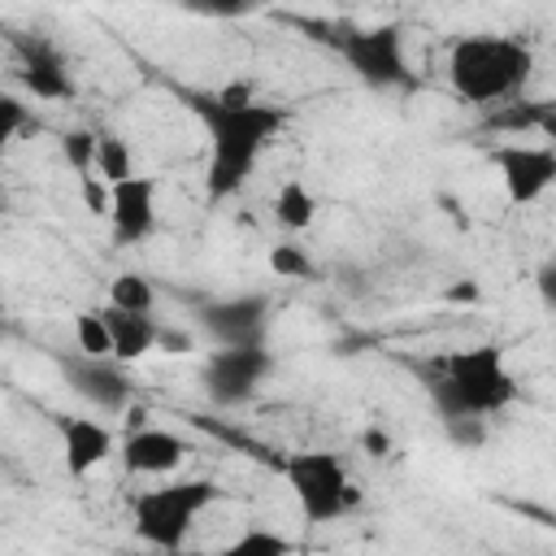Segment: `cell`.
<instances>
[{"instance_id":"obj_23","label":"cell","mask_w":556,"mask_h":556,"mask_svg":"<svg viewBox=\"0 0 556 556\" xmlns=\"http://www.w3.org/2000/svg\"><path fill=\"white\" fill-rule=\"evenodd\" d=\"M187 13H200V17H248V13H256L265 0H178Z\"/></svg>"},{"instance_id":"obj_12","label":"cell","mask_w":556,"mask_h":556,"mask_svg":"<svg viewBox=\"0 0 556 556\" xmlns=\"http://www.w3.org/2000/svg\"><path fill=\"white\" fill-rule=\"evenodd\" d=\"M17 78L39 100H70L74 96L70 65L48 35H22L17 39Z\"/></svg>"},{"instance_id":"obj_29","label":"cell","mask_w":556,"mask_h":556,"mask_svg":"<svg viewBox=\"0 0 556 556\" xmlns=\"http://www.w3.org/2000/svg\"><path fill=\"white\" fill-rule=\"evenodd\" d=\"M161 348H165V352L187 356V352L195 348V334H191V330H161Z\"/></svg>"},{"instance_id":"obj_14","label":"cell","mask_w":556,"mask_h":556,"mask_svg":"<svg viewBox=\"0 0 556 556\" xmlns=\"http://www.w3.org/2000/svg\"><path fill=\"white\" fill-rule=\"evenodd\" d=\"M61 460L70 469V478H87L96 465H104L117 452V439L104 421L96 417H61Z\"/></svg>"},{"instance_id":"obj_2","label":"cell","mask_w":556,"mask_h":556,"mask_svg":"<svg viewBox=\"0 0 556 556\" xmlns=\"http://www.w3.org/2000/svg\"><path fill=\"white\" fill-rule=\"evenodd\" d=\"M534 52L513 35H460L447 48V83L465 104H504L526 91Z\"/></svg>"},{"instance_id":"obj_28","label":"cell","mask_w":556,"mask_h":556,"mask_svg":"<svg viewBox=\"0 0 556 556\" xmlns=\"http://www.w3.org/2000/svg\"><path fill=\"white\" fill-rule=\"evenodd\" d=\"M543 139H547V148L556 152V100H543L539 104V126H534Z\"/></svg>"},{"instance_id":"obj_25","label":"cell","mask_w":556,"mask_h":556,"mask_svg":"<svg viewBox=\"0 0 556 556\" xmlns=\"http://www.w3.org/2000/svg\"><path fill=\"white\" fill-rule=\"evenodd\" d=\"M26 126V113H22V100H13V96H4L0 100V139H17V130Z\"/></svg>"},{"instance_id":"obj_3","label":"cell","mask_w":556,"mask_h":556,"mask_svg":"<svg viewBox=\"0 0 556 556\" xmlns=\"http://www.w3.org/2000/svg\"><path fill=\"white\" fill-rule=\"evenodd\" d=\"M430 395H434L439 417H452V413L495 417L517 400V378L500 348L473 343L439 361V374L430 378Z\"/></svg>"},{"instance_id":"obj_7","label":"cell","mask_w":556,"mask_h":556,"mask_svg":"<svg viewBox=\"0 0 556 556\" xmlns=\"http://www.w3.org/2000/svg\"><path fill=\"white\" fill-rule=\"evenodd\" d=\"M274 374V352L265 343H217L200 369V382L213 404L230 408L252 400Z\"/></svg>"},{"instance_id":"obj_16","label":"cell","mask_w":556,"mask_h":556,"mask_svg":"<svg viewBox=\"0 0 556 556\" xmlns=\"http://www.w3.org/2000/svg\"><path fill=\"white\" fill-rule=\"evenodd\" d=\"M269 213H274V222H278L282 230L300 235V230H308V226L317 222V195H313V191H308L300 178H287V182L274 191Z\"/></svg>"},{"instance_id":"obj_15","label":"cell","mask_w":556,"mask_h":556,"mask_svg":"<svg viewBox=\"0 0 556 556\" xmlns=\"http://www.w3.org/2000/svg\"><path fill=\"white\" fill-rule=\"evenodd\" d=\"M104 317H109V330H113V356H117L122 365H135V361H143L152 348H161V326H156L152 313H130V308L109 304Z\"/></svg>"},{"instance_id":"obj_4","label":"cell","mask_w":556,"mask_h":556,"mask_svg":"<svg viewBox=\"0 0 556 556\" xmlns=\"http://www.w3.org/2000/svg\"><path fill=\"white\" fill-rule=\"evenodd\" d=\"M217 495L222 491L208 478H174L165 486H152L135 495V534L161 552H178L195 530L200 513L217 504Z\"/></svg>"},{"instance_id":"obj_9","label":"cell","mask_w":556,"mask_h":556,"mask_svg":"<svg viewBox=\"0 0 556 556\" xmlns=\"http://www.w3.org/2000/svg\"><path fill=\"white\" fill-rule=\"evenodd\" d=\"M495 169L508 204H534L556 182V152L547 143H504L495 148Z\"/></svg>"},{"instance_id":"obj_17","label":"cell","mask_w":556,"mask_h":556,"mask_svg":"<svg viewBox=\"0 0 556 556\" xmlns=\"http://www.w3.org/2000/svg\"><path fill=\"white\" fill-rule=\"evenodd\" d=\"M109 304L130 308V313H152V308H156V287H152V278H143L139 269H126V274L113 278Z\"/></svg>"},{"instance_id":"obj_24","label":"cell","mask_w":556,"mask_h":556,"mask_svg":"<svg viewBox=\"0 0 556 556\" xmlns=\"http://www.w3.org/2000/svg\"><path fill=\"white\" fill-rule=\"evenodd\" d=\"M287 547H291L287 534H278V530H261V526H248V530L230 543V552H239V556H252V552H287Z\"/></svg>"},{"instance_id":"obj_19","label":"cell","mask_w":556,"mask_h":556,"mask_svg":"<svg viewBox=\"0 0 556 556\" xmlns=\"http://www.w3.org/2000/svg\"><path fill=\"white\" fill-rule=\"evenodd\" d=\"M96 174H100L104 182H122V178L135 174V161H130V148H126L122 135H113V130L100 135V148H96Z\"/></svg>"},{"instance_id":"obj_27","label":"cell","mask_w":556,"mask_h":556,"mask_svg":"<svg viewBox=\"0 0 556 556\" xmlns=\"http://www.w3.org/2000/svg\"><path fill=\"white\" fill-rule=\"evenodd\" d=\"M361 447H365L374 460H382V456H391V434H387L382 426H365V430H361Z\"/></svg>"},{"instance_id":"obj_1","label":"cell","mask_w":556,"mask_h":556,"mask_svg":"<svg viewBox=\"0 0 556 556\" xmlns=\"http://www.w3.org/2000/svg\"><path fill=\"white\" fill-rule=\"evenodd\" d=\"M191 109L208 139L204 187L213 200H230L252 178L265 148L282 135L287 113L269 100H256L248 87H230L217 96H191Z\"/></svg>"},{"instance_id":"obj_20","label":"cell","mask_w":556,"mask_h":556,"mask_svg":"<svg viewBox=\"0 0 556 556\" xmlns=\"http://www.w3.org/2000/svg\"><path fill=\"white\" fill-rule=\"evenodd\" d=\"M96 148H100V135L96 130H65L61 135V156L78 169V178H87V174H96Z\"/></svg>"},{"instance_id":"obj_5","label":"cell","mask_w":556,"mask_h":556,"mask_svg":"<svg viewBox=\"0 0 556 556\" xmlns=\"http://www.w3.org/2000/svg\"><path fill=\"white\" fill-rule=\"evenodd\" d=\"M282 478L304 521L330 526L356 508V486L334 452H291L282 460Z\"/></svg>"},{"instance_id":"obj_10","label":"cell","mask_w":556,"mask_h":556,"mask_svg":"<svg viewBox=\"0 0 556 556\" xmlns=\"http://www.w3.org/2000/svg\"><path fill=\"white\" fill-rule=\"evenodd\" d=\"M65 382L74 387V395H83L100 413H122L135 400V382L117 356H83L78 352L74 361H65Z\"/></svg>"},{"instance_id":"obj_26","label":"cell","mask_w":556,"mask_h":556,"mask_svg":"<svg viewBox=\"0 0 556 556\" xmlns=\"http://www.w3.org/2000/svg\"><path fill=\"white\" fill-rule=\"evenodd\" d=\"M534 291H539V304L547 313H556V261H543L534 269Z\"/></svg>"},{"instance_id":"obj_11","label":"cell","mask_w":556,"mask_h":556,"mask_svg":"<svg viewBox=\"0 0 556 556\" xmlns=\"http://www.w3.org/2000/svg\"><path fill=\"white\" fill-rule=\"evenodd\" d=\"M109 222L117 243H143L156 230V178L130 174L109 182Z\"/></svg>"},{"instance_id":"obj_21","label":"cell","mask_w":556,"mask_h":556,"mask_svg":"<svg viewBox=\"0 0 556 556\" xmlns=\"http://www.w3.org/2000/svg\"><path fill=\"white\" fill-rule=\"evenodd\" d=\"M269 269L278 278H313V256L300 248V243H274L269 248Z\"/></svg>"},{"instance_id":"obj_8","label":"cell","mask_w":556,"mask_h":556,"mask_svg":"<svg viewBox=\"0 0 556 556\" xmlns=\"http://www.w3.org/2000/svg\"><path fill=\"white\" fill-rule=\"evenodd\" d=\"M269 313H274V304L265 291H243V295L200 304V326L208 330L213 343H265Z\"/></svg>"},{"instance_id":"obj_22","label":"cell","mask_w":556,"mask_h":556,"mask_svg":"<svg viewBox=\"0 0 556 556\" xmlns=\"http://www.w3.org/2000/svg\"><path fill=\"white\" fill-rule=\"evenodd\" d=\"M443 434H447L456 447L473 452V447L486 443V417H478V413H452V417H443Z\"/></svg>"},{"instance_id":"obj_6","label":"cell","mask_w":556,"mask_h":556,"mask_svg":"<svg viewBox=\"0 0 556 556\" xmlns=\"http://www.w3.org/2000/svg\"><path fill=\"white\" fill-rule=\"evenodd\" d=\"M339 52H343L348 70L374 91H395V87L413 83V70H408V56H404V30L395 22L352 26L339 39Z\"/></svg>"},{"instance_id":"obj_18","label":"cell","mask_w":556,"mask_h":556,"mask_svg":"<svg viewBox=\"0 0 556 556\" xmlns=\"http://www.w3.org/2000/svg\"><path fill=\"white\" fill-rule=\"evenodd\" d=\"M74 343L83 356H113V330H109L104 308H83L74 317Z\"/></svg>"},{"instance_id":"obj_13","label":"cell","mask_w":556,"mask_h":556,"mask_svg":"<svg viewBox=\"0 0 556 556\" xmlns=\"http://www.w3.org/2000/svg\"><path fill=\"white\" fill-rule=\"evenodd\" d=\"M122 465L126 473L135 478H165V473H178V465L187 460L191 443L174 430H161V426H135L126 439H122Z\"/></svg>"}]
</instances>
